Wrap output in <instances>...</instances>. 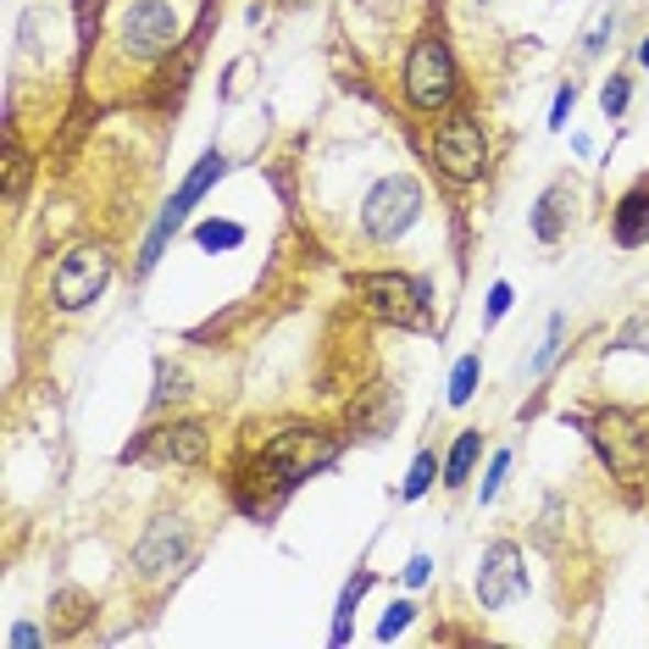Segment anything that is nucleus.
<instances>
[{"mask_svg": "<svg viewBox=\"0 0 649 649\" xmlns=\"http://www.w3.org/2000/svg\"><path fill=\"white\" fill-rule=\"evenodd\" d=\"M417 217H422V184H417L411 173L377 178L372 195H366V206H361V228H366V239H377V244L406 239Z\"/></svg>", "mask_w": 649, "mask_h": 649, "instance_id": "f257e3e1", "label": "nucleus"}, {"mask_svg": "<svg viewBox=\"0 0 649 649\" xmlns=\"http://www.w3.org/2000/svg\"><path fill=\"white\" fill-rule=\"evenodd\" d=\"M355 300H366L372 317L395 322V328H422L428 322V284L406 273H355L350 278Z\"/></svg>", "mask_w": 649, "mask_h": 649, "instance_id": "f03ea898", "label": "nucleus"}, {"mask_svg": "<svg viewBox=\"0 0 649 649\" xmlns=\"http://www.w3.org/2000/svg\"><path fill=\"white\" fill-rule=\"evenodd\" d=\"M588 439L600 450V461L622 477V483H638L644 477V461H649V428L632 417V411H600L588 422Z\"/></svg>", "mask_w": 649, "mask_h": 649, "instance_id": "7ed1b4c3", "label": "nucleus"}, {"mask_svg": "<svg viewBox=\"0 0 649 649\" xmlns=\"http://www.w3.org/2000/svg\"><path fill=\"white\" fill-rule=\"evenodd\" d=\"M406 100L417 111H444L455 100V56L444 40H417L406 56Z\"/></svg>", "mask_w": 649, "mask_h": 649, "instance_id": "20e7f679", "label": "nucleus"}, {"mask_svg": "<svg viewBox=\"0 0 649 649\" xmlns=\"http://www.w3.org/2000/svg\"><path fill=\"white\" fill-rule=\"evenodd\" d=\"M339 461V444L322 433V428H284L273 444H267V455H262V466L289 488V483H306L311 472H322V466H333Z\"/></svg>", "mask_w": 649, "mask_h": 649, "instance_id": "39448f33", "label": "nucleus"}, {"mask_svg": "<svg viewBox=\"0 0 649 649\" xmlns=\"http://www.w3.org/2000/svg\"><path fill=\"white\" fill-rule=\"evenodd\" d=\"M106 284H111V250L106 244H78V250L62 255V267L51 278V300L62 311H84V306L100 300Z\"/></svg>", "mask_w": 649, "mask_h": 649, "instance_id": "423d86ee", "label": "nucleus"}, {"mask_svg": "<svg viewBox=\"0 0 649 649\" xmlns=\"http://www.w3.org/2000/svg\"><path fill=\"white\" fill-rule=\"evenodd\" d=\"M222 173H228V156H222V151H206V156L195 162V173H189V178L178 184V195L167 200V211L156 217V228H151V239H145V255H140V273H151V267L162 262V250H167V239H173V233L184 228L189 206H195V200H200V195H206V189H211V184H217Z\"/></svg>", "mask_w": 649, "mask_h": 649, "instance_id": "0eeeda50", "label": "nucleus"}, {"mask_svg": "<svg viewBox=\"0 0 649 649\" xmlns=\"http://www.w3.org/2000/svg\"><path fill=\"white\" fill-rule=\"evenodd\" d=\"M433 162L444 167V178L450 184H477L483 178V167H488V140H483V128H477V117H450L439 134H433Z\"/></svg>", "mask_w": 649, "mask_h": 649, "instance_id": "6e6552de", "label": "nucleus"}, {"mask_svg": "<svg viewBox=\"0 0 649 649\" xmlns=\"http://www.w3.org/2000/svg\"><path fill=\"white\" fill-rule=\"evenodd\" d=\"M178 34H184V23H178V12L167 7V0H134L128 18H122V51L134 62L167 56L178 45Z\"/></svg>", "mask_w": 649, "mask_h": 649, "instance_id": "1a4fd4ad", "label": "nucleus"}, {"mask_svg": "<svg viewBox=\"0 0 649 649\" xmlns=\"http://www.w3.org/2000/svg\"><path fill=\"white\" fill-rule=\"evenodd\" d=\"M522 588H528L522 550H516L510 539L488 544V550H483V566H477V600H483V610H505Z\"/></svg>", "mask_w": 649, "mask_h": 649, "instance_id": "9d476101", "label": "nucleus"}, {"mask_svg": "<svg viewBox=\"0 0 649 649\" xmlns=\"http://www.w3.org/2000/svg\"><path fill=\"white\" fill-rule=\"evenodd\" d=\"M189 561V522L184 516H162V522H151V534L140 539V550H134V566H140V578H167V572H178Z\"/></svg>", "mask_w": 649, "mask_h": 649, "instance_id": "9b49d317", "label": "nucleus"}, {"mask_svg": "<svg viewBox=\"0 0 649 649\" xmlns=\"http://www.w3.org/2000/svg\"><path fill=\"white\" fill-rule=\"evenodd\" d=\"M151 444H156V455H162V461H178V466H200V461H206V450H211V439H206V428H200V422H173V428H156V433H151Z\"/></svg>", "mask_w": 649, "mask_h": 649, "instance_id": "f8f14e48", "label": "nucleus"}, {"mask_svg": "<svg viewBox=\"0 0 649 649\" xmlns=\"http://www.w3.org/2000/svg\"><path fill=\"white\" fill-rule=\"evenodd\" d=\"M610 233H616L622 250H638V244L649 239V178L632 184V189L616 200V222H610Z\"/></svg>", "mask_w": 649, "mask_h": 649, "instance_id": "ddd939ff", "label": "nucleus"}, {"mask_svg": "<svg viewBox=\"0 0 649 649\" xmlns=\"http://www.w3.org/2000/svg\"><path fill=\"white\" fill-rule=\"evenodd\" d=\"M400 417V400H395V388H366V395L350 406V428L361 433V439H377V433H388V422Z\"/></svg>", "mask_w": 649, "mask_h": 649, "instance_id": "4468645a", "label": "nucleus"}, {"mask_svg": "<svg viewBox=\"0 0 649 649\" xmlns=\"http://www.w3.org/2000/svg\"><path fill=\"white\" fill-rule=\"evenodd\" d=\"M566 217H572V184H550V189L539 195V206H534V233H539L544 244H556V239L566 233Z\"/></svg>", "mask_w": 649, "mask_h": 649, "instance_id": "2eb2a0df", "label": "nucleus"}, {"mask_svg": "<svg viewBox=\"0 0 649 649\" xmlns=\"http://www.w3.org/2000/svg\"><path fill=\"white\" fill-rule=\"evenodd\" d=\"M477 455H483V433H461V439H455V450H450V461H444V483H450V488H461V483L472 477Z\"/></svg>", "mask_w": 649, "mask_h": 649, "instance_id": "dca6fc26", "label": "nucleus"}, {"mask_svg": "<svg viewBox=\"0 0 649 649\" xmlns=\"http://www.w3.org/2000/svg\"><path fill=\"white\" fill-rule=\"evenodd\" d=\"M372 588V572H355L350 578V588L339 594V616H333V644H344L350 638V616H355V605H361V594Z\"/></svg>", "mask_w": 649, "mask_h": 649, "instance_id": "f3484780", "label": "nucleus"}, {"mask_svg": "<svg viewBox=\"0 0 649 649\" xmlns=\"http://www.w3.org/2000/svg\"><path fill=\"white\" fill-rule=\"evenodd\" d=\"M477 366H483L477 355H461V361H455V372H450V406H466V400H472V388H477Z\"/></svg>", "mask_w": 649, "mask_h": 649, "instance_id": "a211bd4d", "label": "nucleus"}, {"mask_svg": "<svg viewBox=\"0 0 649 649\" xmlns=\"http://www.w3.org/2000/svg\"><path fill=\"white\" fill-rule=\"evenodd\" d=\"M195 239H200L206 250H233V244H244V228H239V222H200Z\"/></svg>", "mask_w": 649, "mask_h": 649, "instance_id": "6ab92c4d", "label": "nucleus"}, {"mask_svg": "<svg viewBox=\"0 0 649 649\" xmlns=\"http://www.w3.org/2000/svg\"><path fill=\"white\" fill-rule=\"evenodd\" d=\"M561 339H566V322L556 317V322H550V333H544V344H539V355L528 361V372H534V377H544V372H550V361L561 355Z\"/></svg>", "mask_w": 649, "mask_h": 649, "instance_id": "aec40b11", "label": "nucleus"}, {"mask_svg": "<svg viewBox=\"0 0 649 649\" xmlns=\"http://www.w3.org/2000/svg\"><path fill=\"white\" fill-rule=\"evenodd\" d=\"M78 7V51L95 45V29H100V12H106V0H73Z\"/></svg>", "mask_w": 649, "mask_h": 649, "instance_id": "412c9836", "label": "nucleus"}, {"mask_svg": "<svg viewBox=\"0 0 649 649\" xmlns=\"http://www.w3.org/2000/svg\"><path fill=\"white\" fill-rule=\"evenodd\" d=\"M433 472H439V461L422 450V455H417V466H411V477H406V499H422V494L433 488Z\"/></svg>", "mask_w": 649, "mask_h": 649, "instance_id": "4be33fe9", "label": "nucleus"}, {"mask_svg": "<svg viewBox=\"0 0 649 649\" xmlns=\"http://www.w3.org/2000/svg\"><path fill=\"white\" fill-rule=\"evenodd\" d=\"M627 100H632V84L616 73V78L600 89V106H605V117H622V111H627Z\"/></svg>", "mask_w": 649, "mask_h": 649, "instance_id": "5701e85b", "label": "nucleus"}, {"mask_svg": "<svg viewBox=\"0 0 649 649\" xmlns=\"http://www.w3.org/2000/svg\"><path fill=\"white\" fill-rule=\"evenodd\" d=\"M189 377L178 372V366H167L162 361V377H156V406H167V400H178V395H189V388H184Z\"/></svg>", "mask_w": 649, "mask_h": 649, "instance_id": "b1692460", "label": "nucleus"}, {"mask_svg": "<svg viewBox=\"0 0 649 649\" xmlns=\"http://www.w3.org/2000/svg\"><path fill=\"white\" fill-rule=\"evenodd\" d=\"M411 610H417L411 600H400V605H388V616L377 622V638L388 644V638H395V632H406V622H411Z\"/></svg>", "mask_w": 649, "mask_h": 649, "instance_id": "393cba45", "label": "nucleus"}, {"mask_svg": "<svg viewBox=\"0 0 649 649\" xmlns=\"http://www.w3.org/2000/svg\"><path fill=\"white\" fill-rule=\"evenodd\" d=\"M505 472H510V450H494V461H488V477H483V505H488V499L499 494Z\"/></svg>", "mask_w": 649, "mask_h": 649, "instance_id": "a878e982", "label": "nucleus"}, {"mask_svg": "<svg viewBox=\"0 0 649 649\" xmlns=\"http://www.w3.org/2000/svg\"><path fill=\"white\" fill-rule=\"evenodd\" d=\"M23 173H29V162H23V151L12 145V151H7V195H12V200H18V189H23Z\"/></svg>", "mask_w": 649, "mask_h": 649, "instance_id": "bb28decb", "label": "nucleus"}, {"mask_svg": "<svg viewBox=\"0 0 649 649\" xmlns=\"http://www.w3.org/2000/svg\"><path fill=\"white\" fill-rule=\"evenodd\" d=\"M572 106H578V89L566 84V89L556 95V111H550V122H556V128H566V117H572Z\"/></svg>", "mask_w": 649, "mask_h": 649, "instance_id": "cd10ccee", "label": "nucleus"}, {"mask_svg": "<svg viewBox=\"0 0 649 649\" xmlns=\"http://www.w3.org/2000/svg\"><path fill=\"white\" fill-rule=\"evenodd\" d=\"M505 311H510V284H494L488 289V322H499Z\"/></svg>", "mask_w": 649, "mask_h": 649, "instance_id": "c85d7f7f", "label": "nucleus"}, {"mask_svg": "<svg viewBox=\"0 0 649 649\" xmlns=\"http://www.w3.org/2000/svg\"><path fill=\"white\" fill-rule=\"evenodd\" d=\"M428 578H433V561H428V556H411V561H406V583H411V588H422Z\"/></svg>", "mask_w": 649, "mask_h": 649, "instance_id": "c756f323", "label": "nucleus"}, {"mask_svg": "<svg viewBox=\"0 0 649 649\" xmlns=\"http://www.w3.org/2000/svg\"><path fill=\"white\" fill-rule=\"evenodd\" d=\"M34 644H45V632H40L34 622H18V627H12V649H34Z\"/></svg>", "mask_w": 649, "mask_h": 649, "instance_id": "7c9ffc66", "label": "nucleus"}, {"mask_svg": "<svg viewBox=\"0 0 649 649\" xmlns=\"http://www.w3.org/2000/svg\"><path fill=\"white\" fill-rule=\"evenodd\" d=\"M638 62H644V67H649V40H644V51H638Z\"/></svg>", "mask_w": 649, "mask_h": 649, "instance_id": "2f4dec72", "label": "nucleus"}, {"mask_svg": "<svg viewBox=\"0 0 649 649\" xmlns=\"http://www.w3.org/2000/svg\"><path fill=\"white\" fill-rule=\"evenodd\" d=\"M284 7H300V0H284Z\"/></svg>", "mask_w": 649, "mask_h": 649, "instance_id": "473e14b6", "label": "nucleus"}]
</instances>
